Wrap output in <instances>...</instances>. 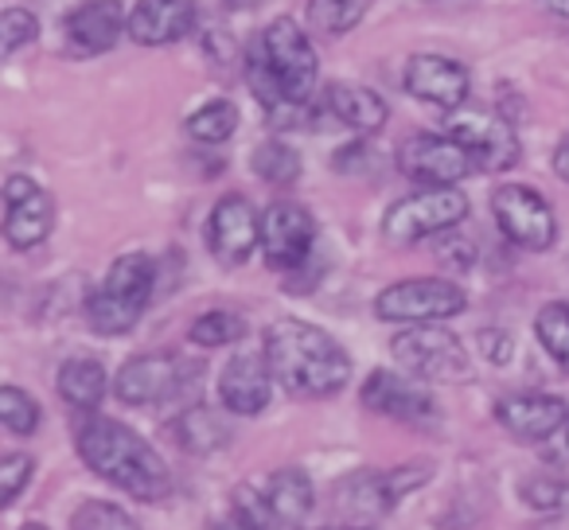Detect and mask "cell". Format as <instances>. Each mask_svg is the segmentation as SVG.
Segmentation results:
<instances>
[{
	"instance_id": "1",
	"label": "cell",
	"mask_w": 569,
	"mask_h": 530,
	"mask_svg": "<svg viewBox=\"0 0 569 530\" xmlns=\"http://www.w3.org/2000/svg\"><path fill=\"white\" fill-rule=\"evenodd\" d=\"M261 356H266L277 387L293 398H332L351 379L348 351L325 328L297 317H281L266 328Z\"/></svg>"
},
{
	"instance_id": "2",
	"label": "cell",
	"mask_w": 569,
	"mask_h": 530,
	"mask_svg": "<svg viewBox=\"0 0 569 530\" xmlns=\"http://www.w3.org/2000/svg\"><path fill=\"white\" fill-rule=\"evenodd\" d=\"M74 444H79V457L87 460L90 472L133 496L137 503H160L172 496V472L137 429L113 418H90L79 426Z\"/></svg>"
},
{
	"instance_id": "3",
	"label": "cell",
	"mask_w": 569,
	"mask_h": 530,
	"mask_svg": "<svg viewBox=\"0 0 569 530\" xmlns=\"http://www.w3.org/2000/svg\"><path fill=\"white\" fill-rule=\"evenodd\" d=\"M152 289H157V266H152L149 253H121L87 301L90 328L98 336H126L141 320V312L149 309Z\"/></svg>"
},
{
	"instance_id": "4",
	"label": "cell",
	"mask_w": 569,
	"mask_h": 530,
	"mask_svg": "<svg viewBox=\"0 0 569 530\" xmlns=\"http://www.w3.org/2000/svg\"><path fill=\"white\" fill-rule=\"evenodd\" d=\"M433 476L429 460H410L398 468H379V472H356L340 483L336 491V507L343 511V519L356 527H371L387 511H395L410 491H418L421 483Z\"/></svg>"
},
{
	"instance_id": "5",
	"label": "cell",
	"mask_w": 569,
	"mask_h": 530,
	"mask_svg": "<svg viewBox=\"0 0 569 530\" xmlns=\"http://www.w3.org/2000/svg\"><path fill=\"white\" fill-rule=\"evenodd\" d=\"M465 219H468V196L457 183H445V188H426L398 199L387 211V219H382V234L395 246H410L421 242V238L445 234V230L460 227Z\"/></svg>"
},
{
	"instance_id": "6",
	"label": "cell",
	"mask_w": 569,
	"mask_h": 530,
	"mask_svg": "<svg viewBox=\"0 0 569 530\" xmlns=\"http://www.w3.org/2000/svg\"><path fill=\"white\" fill-rule=\"evenodd\" d=\"M390 356L426 382L472 379V363H468V351L460 343V336H452L441 324H410L406 332H398L390 340Z\"/></svg>"
},
{
	"instance_id": "7",
	"label": "cell",
	"mask_w": 569,
	"mask_h": 530,
	"mask_svg": "<svg viewBox=\"0 0 569 530\" xmlns=\"http://www.w3.org/2000/svg\"><path fill=\"white\" fill-rule=\"evenodd\" d=\"M261 59L273 71L277 87L289 102H309L312 90H317V74H320V59L317 48H312L309 32H305L297 20L281 17L261 32L258 40Z\"/></svg>"
},
{
	"instance_id": "8",
	"label": "cell",
	"mask_w": 569,
	"mask_h": 530,
	"mask_svg": "<svg viewBox=\"0 0 569 530\" xmlns=\"http://www.w3.org/2000/svg\"><path fill=\"white\" fill-rule=\"evenodd\" d=\"M468 309V293L445 278L395 281L375 297V317L395 324H441Z\"/></svg>"
},
{
	"instance_id": "9",
	"label": "cell",
	"mask_w": 569,
	"mask_h": 530,
	"mask_svg": "<svg viewBox=\"0 0 569 530\" xmlns=\"http://www.w3.org/2000/svg\"><path fill=\"white\" fill-rule=\"evenodd\" d=\"M203 379V367L199 363H183L180 356H168V351H157V356H137L121 367L118 382V398L126 406H160V402H180L188 394V382Z\"/></svg>"
},
{
	"instance_id": "10",
	"label": "cell",
	"mask_w": 569,
	"mask_h": 530,
	"mask_svg": "<svg viewBox=\"0 0 569 530\" xmlns=\"http://www.w3.org/2000/svg\"><path fill=\"white\" fill-rule=\"evenodd\" d=\"M398 168L413 183L445 188V183L465 180L476 168V160L452 133H413L398 144Z\"/></svg>"
},
{
	"instance_id": "11",
	"label": "cell",
	"mask_w": 569,
	"mask_h": 530,
	"mask_svg": "<svg viewBox=\"0 0 569 530\" xmlns=\"http://www.w3.org/2000/svg\"><path fill=\"white\" fill-rule=\"evenodd\" d=\"M317 246V219L301 203H269L261 214V253H266L269 270L293 273L309 261Z\"/></svg>"
},
{
	"instance_id": "12",
	"label": "cell",
	"mask_w": 569,
	"mask_h": 530,
	"mask_svg": "<svg viewBox=\"0 0 569 530\" xmlns=\"http://www.w3.org/2000/svg\"><path fill=\"white\" fill-rule=\"evenodd\" d=\"M491 211H496L499 230L522 250H550L553 238H558V219H553L550 203L535 188L503 183L491 196Z\"/></svg>"
},
{
	"instance_id": "13",
	"label": "cell",
	"mask_w": 569,
	"mask_h": 530,
	"mask_svg": "<svg viewBox=\"0 0 569 530\" xmlns=\"http://www.w3.org/2000/svg\"><path fill=\"white\" fill-rule=\"evenodd\" d=\"M359 402L375 413L406 421V426H433V421H441V410H437L429 387H421L418 374L410 371H371L363 390H359Z\"/></svg>"
},
{
	"instance_id": "14",
	"label": "cell",
	"mask_w": 569,
	"mask_h": 530,
	"mask_svg": "<svg viewBox=\"0 0 569 530\" xmlns=\"http://www.w3.org/2000/svg\"><path fill=\"white\" fill-rule=\"evenodd\" d=\"M445 133H452L472 152L480 172H507L519 160V137H515V129L488 110H452Z\"/></svg>"
},
{
	"instance_id": "15",
	"label": "cell",
	"mask_w": 569,
	"mask_h": 530,
	"mask_svg": "<svg viewBox=\"0 0 569 530\" xmlns=\"http://www.w3.org/2000/svg\"><path fill=\"white\" fill-rule=\"evenodd\" d=\"M56 227V203L28 176H9L4 183V238L17 250H32Z\"/></svg>"
},
{
	"instance_id": "16",
	"label": "cell",
	"mask_w": 569,
	"mask_h": 530,
	"mask_svg": "<svg viewBox=\"0 0 569 530\" xmlns=\"http://www.w3.org/2000/svg\"><path fill=\"white\" fill-rule=\"evenodd\" d=\"M207 246L222 266H242L261 246V214L246 196H227L207 219Z\"/></svg>"
},
{
	"instance_id": "17",
	"label": "cell",
	"mask_w": 569,
	"mask_h": 530,
	"mask_svg": "<svg viewBox=\"0 0 569 530\" xmlns=\"http://www.w3.org/2000/svg\"><path fill=\"white\" fill-rule=\"evenodd\" d=\"M406 90H410L418 102L437 106V110H460L472 90V79H468V67H460L457 59L449 56H413L406 63L402 74Z\"/></svg>"
},
{
	"instance_id": "18",
	"label": "cell",
	"mask_w": 569,
	"mask_h": 530,
	"mask_svg": "<svg viewBox=\"0 0 569 530\" xmlns=\"http://www.w3.org/2000/svg\"><path fill=\"white\" fill-rule=\"evenodd\" d=\"M273 371H269L266 356H242L227 359V367L219 371V402L222 410L238 413V418H253L269 406L273 398Z\"/></svg>"
},
{
	"instance_id": "19",
	"label": "cell",
	"mask_w": 569,
	"mask_h": 530,
	"mask_svg": "<svg viewBox=\"0 0 569 530\" xmlns=\"http://www.w3.org/2000/svg\"><path fill=\"white\" fill-rule=\"evenodd\" d=\"M496 418L519 441H546L569 418V402L558 394H511L496 402Z\"/></svg>"
},
{
	"instance_id": "20",
	"label": "cell",
	"mask_w": 569,
	"mask_h": 530,
	"mask_svg": "<svg viewBox=\"0 0 569 530\" xmlns=\"http://www.w3.org/2000/svg\"><path fill=\"white\" fill-rule=\"evenodd\" d=\"M196 28L191 0H137L129 12V40L141 48H168Z\"/></svg>"
},
{
	"instance_id": "21",
	"label": "cell",
	"mask_w": 569,
	"mask_h": 530,
	"mask_svg": "<svg viewBox=\"0 0 569 530\" xmlns=\"http://www.w3.org/2000/svg\"><path fill=\"white\" fill-rule=\"evenodd\" d=\"M121 32H129V17L118 0H82L79 9L67 17V36L87 56L110 51L121 40Z\"/></svg>"
},
{
	"instance_id": "22",
	"label": "cell",
	"mask_w": 569,
	"mask_h": 530,
	"mask_svg": "<svg viewBox=\"0 0 569 530\" xmlns=\"http://www.w3.org/2000/svg\"><path fill=\"white\" fill-rule=\"evenodd\" d=\"M325 106L336 121H343V126L356 129V133H363V137L379 133L390 118L387 98L359 87V82H332V87L325 90Z\"/></svg>"
},
{
	"instance_id": "23",
	"label": "cell",
	"mask_w": 569,
	"mask_h": 530,
	"mask_svg": "<svg viewBox=\"0 0 569 530\" xmlns=\"http://www.w3.org/2000/svg\"><path fill=\"white\" fill-rule=\"evenodd\" d=\"M266 496L269 503H273L277 519L284 522V527H297V522H305V514L312 511V503H317V491H312V480L305 468L289 464V468H277L273 476H269L266 483Z\"/></svg>"
},
{
	"instance_id": "24",
	"label": "cell",
	"mask_w": 569,
	"mask_h": 530,
	"mask_svg": "<svg viewBox=\"0 0 569 530\" xmlns=\"http://www.w3.org/2000/svg\"><path fill=\"white\" fill-rule=\"evenodd\" d=\"M284 522L277 519L273 503H269L266 491L258 488H234L227 499V511L214 519L211 530H281Z\"/></svg>"
},
{
	"instance_id": "25",
	"label": "cell",
	"mask_w": 569,
	"mask_h": 530,
	"mask_svg": "<svg viewBox=\"0 0 569 530\" xmlns=\"http://www.w3.org/2000/svg\"><path fill=\"white\" fill-rule=\"evenodd\" d=\"M56 387L74 410H98V402L106 398V367L98 359H82V356L67 359L59 367Z\"/></svg>"
},
{
	"instance_id": "26",
	"label": "cell",
	"mask_w": 569,
	"mask_h": 530,
	"mask_svg": "<svg viewBox=\"0 0 569 530\" xmlns=\"http://www.w3.org/2000/svg\"><path fill=\"white\" fill-rule=\"evenodd\" d=\"M176 441L188 452H214L219 444H227V426L219 421V413L207 406H188L183 418L176 421Z\"/></svg>"
},
{
	"instance_id": "27",
	"label": "cell",
	"mask_w": 569,
	"mask_h": 530,
	"mask_svg": "<svg viewBox=\"0 0 569 530\" xmlns=\"http://www.w3.org/2000/svg\"><path fill=\"white\" fill-rule=\"evenodd\" d=\"M371 9V0H309V28L317 36H343Z\"/></svg>"
},
{
	"instance_id": "28",
	"label": "cell",
	"mask_w": 569,
	"mask_h": 530,
	"mask_svg": "<svg viewBox=\"0 0 569 530\" xmlns=\"http://www.w3.org/2000/svg\"><path fill=\"white\" fill-rule=\"evenodd\" d=\"M535 336L546 348V356L569 371V301L546 304V309L535 317Z\"/></svg>"
},
{
	"instance_id": "29",
	"label": "cell",
	"mask_w": 569,
	"mask_h": 530,
	"mask_svg": "<svg viewBox=\"0 0 569 530\" xmlns=\"http://www.w3.org/2000/svg\"><path fill=\"white\" fill-rule=\"evenodd\" d=\"M253 172L266 183H273V188H289V183H297V176H301V157L284 141H266L253 152Z\"/></svg>"
},
{
	"instance_id": "30",
	"label": "cell",
	"mask_w": 569,
	"mask_h": 530,
	"mask_svg": "<svg viewBox=\"0 0 569 530\" xmlns=\"http://www.w3.org/2000/svg\"><path fill=\"white\" fill-rule=\"evenodd\" d=\"M238 129V110L230 102H207L203 110H196L188 118V137H196L199 144H222L230 141V133Z\"/></svg>"
},
{
	"instance_id": "31",
	"label": "cell",
	"mask_w": 569,
	"mask_h": 530,
	"mask_svg": "<svg viewBox=\"0 0 569 530\" xmlns=\"http://www.w3.org/2000/svg\"><path fill=\"white\" fill-rule=\"evenodd\" d=\"M191 343L199 348H227V343L242 340L246 336V320L230 309H214V312H203V317L191 324Z\"/></svg>"
},
{
	"instance_id": "32",
	"label": "cell",
	"mask_w": 569,
	"mask_h": 530,
	"mask_svg": "<svg viewBox=\"0 0 569 530\" xmlns=\"http://www.w3.org/2000/svg\"><path fill=\"white\" fill-rule=\"evenodd\" d=\"M0 421L17 437L36 433V426H40V402L20 387H0Z\"/></svg>"
},
{
	"instance_id": "33",
	"label": "cell",
	"mask_w": 569,
	"mask_h": 530,
	"mask_svg": "<svg viewBox=\"0 0 569 530\" xmlns=\"http://www.w3.org/2000/svg\"><path fill=\"white\" fill-rule=\"evenodd\" d=\"M74 530H141L133 514H126L118 503H106V499H90L79 511L71 514Z\"/></svg>"
},
{
	"instance_id": "34",
	"label": "cell",
	"mask_w": 569,
	"mask_h": 530,
	"mask_svg": "<svg viewBox=\"0 0 569 530\" xmlns=\"http://www.w3.org/2000/svg\"><path fill=\"white\" fill-rule=\"evenodd\" d=\"M40 36V20L32 17L28 9H4L0 17V56L9 59L17 56L24 43H32Z\"/></svg>"
},
{
	"instance_id": "35",
	"label": "cell",
	"mask_w": 569,
	"mask_h": 530,
	"mask_svg": "<svg viewBox=\"0 0 569 530\" xmlns=\"http://www.w3.org/2000/svg\"><path fill=\"white\" fill-rule=\"evenodd\" d=\"M36 472V460L24 457V452H12V457H4V464H0V483H4V507L17 503V496L24 491V483L32 480Z\"/></svg>"
},
{
	"instance_id": "36",
	"label": "cell",
	"mask_w": 569,
	"mask_h": 530,
	"mask_svg": "<svg viewBox=\"0 0 569 530\" xmlns=\"http://www.w3.org/2000/svg\"><path fill=\"white\" fill-rule=\"evenodd\" d=\"M457 230V227H452ZM452 230H445V234H437V246L433 250L441 253V261H449L452 270H468L476 261V242L472 238H457Z\"/></svg>"
},
{
	"instance_id": "37",
	"label": "cell",
	"mask_w": 569,
	"mask_h": 530,
	"mask_svg": "<svg viewBox=\"0 0 569 530\" xmlns=\"http://www.w3.org/2000/svg\"><path fill=\"white\" fill-rule=\"evenodd\" d=\"M476 343H480V351H483V359L488 363H507L511 359V336L507 332H496V328H483L480 336H476Z\"/></svg>"
},
{
	"instance_id": "38",
	"label": "cell",
	"mask_w": 569,
	"mask_h": 530,
	"mask_svg": "<svg viewBox=\"0 0 569 530\" xmlns=\"http://www.w3.org/2000/svg\"><path fill=\"white\" fill-rule=\"evenodd\" d=\"M522 496H527V503H535V507H558L561 496H566V488H561L558 480H530V483H522Z\"/></svg>"
},
{
	"instance_id": "39",
	"label": "cell",
	"mask_w": 569,
	"mask_h": 530,
	"mask_svg": "<svg viewBox=\"0 0 569 530\" xmlns=\"http://www.w3.org/2000/svg\"><path fill=\"white\" fill-rule=\"evenodd\" d=\"M553 172H558V176H561V180H566V183H569V141H566V144H561V149H558V152H553Z\"/></svg>"
},
{
	"instance_id": "40",
	"label": "cell",
	"mask_w": 569,
	"mask_h": 530,
	"mask_svg": "<svg viewBox=\"0 0 569 530\" xmlns=\"http://www.w3.org/2000/svg\"><path fill=\"white\" fill-rule=\"evenodd\" d=\"M546 12H553V17H566L569 20V0H538Z\"/></svg>"
},
{
	"instance_id": "41",
	"label": "cell",
	"mask_w": 569,
	"mask_h": 530,
	"mask_svg": "<svg viewBox=\"0 0 569 530\" xmlns=\"http://www.w3.org/2000/svg\"><path fill=\"white\" fill-rule=\"evenodd\" d=\"M227 9H250V4H258V0H222Z\"/></svg>"
},
{
	"instance_id": "42",
	"label": "cell",
	"mask_w": 569,
	"mask_h": 530,
	"mask_svg": "<svg viewBox=\"0 0 569 530\" xmlns=\"http://www.w3.org/2000/svg\"><path fill=\"white\" fill-rule=\"evenodd\" d=\"M317 530H371V527H356V522H351V527H317Z\"/></svg>"
},
{
	"instance_id": "43",
	"label": "cell",
	"mask_w": 569,
	"mask_h": 530,
	"mask_svg": "<svg viewBox=\"0 0 569 530\" xmlns=\"http://www.w3.org/2000/svg\"><path fill=\"white\" fill-rule=\"evenodd\" d=\"M20 530H48L43 522H28V527H20Z\"/></svg>"
},
{
	"instance_id": "44",
	"label": "cell",
	"mask_w": 569,
	"mask_h": 530,
	"mask_svg": "<svg viewBox=\"0 0 569 530\" xmlns=\"http://www.w3.org/2000/svg\"><path fill=\"white\" fill-rule=\"evenodd\" d=\"M566 441H569V433H566Z\"/></svg>"
}]
</instances>
